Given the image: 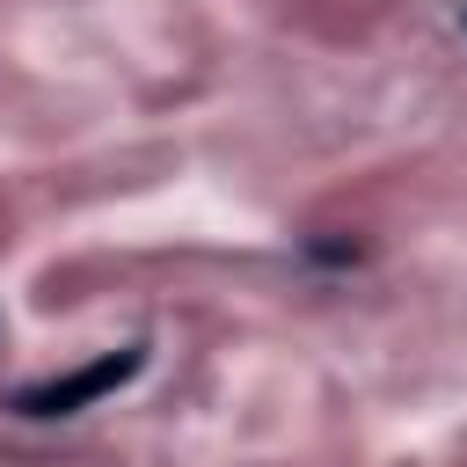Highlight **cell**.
I'll list each match as a JSON object with an SVG mask.
<instances>
[{
    "label": "cell",
    "mask_w": 467,
    "mask_h": 467,
    "mask_svg": "<svg viewBox=\"0 0 467 467\" xmlns=\"http://www.w3.org/2000/svg\"><path fill=\"white\" fill-rule=\"evenodd\" d=\"M146 372V343H124V350H102V358H88V365H73V372H58V379H36V387H15V416H80V409H95L102 394H117V387H131Z\"/></svg>",
    "instance_id": "1"
}]
</instances>
